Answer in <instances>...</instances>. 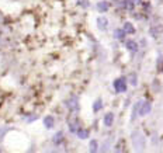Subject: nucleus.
<instances>
[{
	"mask_svg": "<svg viewBox=\"0 0 163 153\" xmlns=\"http://www.w3.org/2000/svg\"><path fill=\"white\" fill-rule=\"evenodd\" d=\"M131 141H132V145H134V149L135 150H143L145 149V136L142 135L141 132H132L131 135Z\"/></svg>",
	"mask_w": 163,
	"mask_h": 153,
	"instance_id": "f257e3e1",
	"label": "nucleus"
},
{
	"mask_svg": "<svg viewBox=\"0 0 163 153\" xmlns=\"http://www.w3.org/2000/svg\"><path fill=\"white\" fill-rule=\"evenodd\" d=\"M127 89H128V85H127L125 77H118L114 80V90L117 93H125Z\"/></svg>",
	"mask_w": 163,
	"mask_h": 153,
	"instance_id": "f03ea898",
	"label": "nucleus"
},
{
	"mask_svg": "<svg viewBox=\"0 0 163 153\" xmlns=\"http://www.w3.org/2000/svg\"><path fill=\"white\" fill-rule=\"evenodd\" d=\"M152 110V104L149 101H139V117L148 115Z\"/></svg>",
	"mask_w": 163,
	"mask_h": 153,
	"instance_id": "7ed1b4c3",
	"label": "nucleus"
},
{
	"mask_svg": "<svg viewBox=\"0 0 163 153\" xmlns=\"http://www.w3.org/2000/svg\"><path fill=\"white\" fill-rule=\"evenodd\" d=\"M97 27H98V30H101V31H104V30H107L108 28V18L107 17H97Z\"/></svg>",
	"mask_w": 163,
	"mask_h": 153,
	"instance_id": "20e7f679",
	"label": "nucleus"
},
{
	"mask_svg": "<svg viewBox=\"0 0 163 153\" xmlns=\"http://www.w3.org/2000/svg\"><path fill=\"white\" fill-rule=\"evenodd\" d=\"M66 106L71 111H77L79 110V100H77V97H72L69 100L66 101Z\"/></svg>",
	"mask_w": 163,
	"mask_h": 153,
	"instance_id": "39448f33",
	"label": "nucleus"
},
{
	"mask_svg": "<svg viewBox=\"0 0 163 153\" xmlns=\"http://www.w3.org/2000/svg\"><path fill=\"white\" fill-rule=\"evenodd\" d=\"M96 9L100 13H107L110 10V3L107 0H101V1H98L97 4H96Z\"/></svg>",
	"mask_w": 163,
	"mask_h": 153,
	"instance_id": "423d86ee",
	"label": "nucleus"
},
{
	"mask_svg": "<svg viewBox=\"0 0 163 153\" xmlns=\"http://www.w3.org/2000/svg\"><path fill=\"white\" fill-rule=\"evenodd\" d=\"M125 48H127L131 53H136V52H138V44H136L134 39L125 41Z\"/></svg>",
	"mask_w": 163,
	"mask_h": 153,
	"instance_id": "0eeeda50",
	"label": "nucleus"
},
{
	"mask_svg": "<svg viewBox=\"0 0 163 153\" xmlns=\"http://www.w3.org/2000/svg\"><path fill=\"white\" fill-rule=\"evenodd\" d=\"M103 122H104V125L107 128H110L113 124H114V114L110 111V112H107L106 115H104V119H103Z\"/></svg>",
	"mask_w": 163,
	"mask_h": 153,
	"instance_id": "6e6552de",
	"label": "nucleus"
},
{
	"mask_svg": "<svg viewBox=\"0 0 163 153\" xmlns=\"http://www.w3.org/2000/svg\"><path fill=\"white\" fill-rule=\"evenodd\" d=\"M125 35H127V32H125L124 28H117L114 31V38L115 39H118V41H124Z\"/></svg>",
	"mask_w": 163,
	"mask_h": 153,
	"instance_id": "1a4fd4ad",
	"label": "nucleus"
},
{
	"mask_svg": "<svg viewBox=\"0 0 163 153\" xmlns=\"http://www.w3.org/2000/svg\"><path fill=\"white\" fill-rule=\"evenodd\" d=\"M44 125H45V128H48V129H51V128H54L55 125V119L52 115H47L45 118H44Z\"/></svg>",
	"mask_w": 163,
	"mask_h": 153,
	"instance_id": "9d476101",
	"label": "nucleus"
},
{
	"mask_svg": "<svg viewBox=\"0 0 163 153\" xmlns=\"http://www.w3.org/2000/svg\"><path fill=\"white\" fill-rule=\"evenodd\" d=\"M76 135L79 136V139H87V138L90 136V131H87V129H82L79 128V131L76 132Z\"/></svg>",
	"mask_w": 163,
	"mask_h": 153,
	"instance_id": "9b49d317",
	"label": "nucleus"
},
{
	"mask_svg": "<svg viewBox=\"0 0 163 153\" xmlns=\"http://www.w3.org/2000/svg\"><path fill=\"white\" fill-rule=\"evenodd\" d=\"M122 28L125 30V32H127V34H134V32H135V27H134V24H132V23H130V21L125 23Z\"/></svg>",
	"mask_w": 163,
	"mask_h": 153,
	"instance_id": "f8f14e48",
	"label": "nucleus"
},
{
	"mask_svg": "<svg viewBox=\"0 0 163 153\" xmlns=\"http://www.w3.org/2000/svg\"><path fill=\"white\" fill-rule=\"evenodd\" d=\"M101 108H103V101H101V98H97V100L93 103V111H94V112H98Z\"/></svg>",
	"mask_w": 163,
	"mask_h": 153,
	"instance_id": "ddd939ff",
	"label": "nucleus"
},
{
	"mask_svg": "<svg viewBox=\"0 0 163 153\" xmlns=\"http://www.w3.org/2000/svg\"><path fill=\"white\" fill-rule=\"evenodd\" d=\"M62 141H63V132L62 131L56 132L55 136H54V143L55 145H59V143H62Z\"/></svg>",
	"mask_w": 163,
	"mask_h": 153,
	"instance_id": "4468645a",
	"label": "nucleus"
},
{
	"mask_svg": "<svg viewBox=\"0 0 163 153\" xmlns=\"http://www.w3.org/2000/svg\"><path fill=\"white\" fill-rule=\"evenodd\" d=\"M69 131H71L72 133H76V132L79 131V122L77 121L69 122Z\"/></svg>",
	"mask_w": 163,
	"mask_h": 153,
	"instance_id": "2eb2a0df",
	"label": "nucleus"
},
{
	"mask_svg": "<svg viewBox=\"0 0 163 153\" xmlns=\"http://www.w3.org/2000/svg\"><path fill=\"white\" fill-rule=\"evenodd\" d=\"M89 148H90V152H92V153H96V152L98 150V142L96 141V139L90 141V145H89Z\"/></svg>",
	"mask_w": 163,
	"mask_h": 153,
	"instance_id": "dca6fc26",
	"label": "nucleus"
},
{
	"mask_svg": "<svg viewBox=\"0 0 163 153\" xmlns=\"http://www.w3.org/2000/svg\"><path fill=\"white\" fill-rule=\"evenodd\" d=\"M128 80H130V85L134 86V87L138 85V76H136V73H131L128 76Z\"/></svg>",
	"mask_w": 163,
	"mask_h": 153,
	"instance_id": "f3484780",
	"label": "nucleus"
},
{
	"mask_svg": "<svg viewBox=\"0 0 163 153\" xmlns=\"http://www.w3.org/2000/svg\"><path fill=\"white\" fill-rule=\"evenodd\" d=\"M159 32H160V27H152V28H151V31H149V34H151L153 38H158Z\"/></svg>",
	"mask_w": 163,
	"mask_h": 153,
	"instance_id": "a211bd4d",
	"label": "nucleus"
},
{
	"mask_svg": "<svg viewBox=\"0 0 163 153\" xmlns=\"http://www.w3.org/2000/svg\"><path fill=\"white\" fill-rule=\"evenodd\" d=\"M134 6H135V3H134L132 0H127V1H125V9H127V10L132 11L134 10Z\"/></svg>",
	"mask_w": 163,
	"mask_h": 153,
	"instance_id": "6ab92c4d",
	"label": "nucleus"
},
{
	"mask_svg": "<svg viewBox=\"0 0 163 153\" xmlns=\"http://www.w3.org/2000/svg\"><path fill=\"white\" fill-rule=\"evenodd\" d=\"M77 4L80 6V7H83V9H87L90 6V1L89 0H77Z\"/></svg>",
	"mask_w": 163,
	"mask_h": 153,
	"instance_id": "aec40b11",
	"label": "nucleus"
},
{
	"mask_svg": "<svg viewBox=\"0 0 163 153\" xmlns=\"http://www.w3.org/2000/svg\"><path fill=\"white\" fill-rule=\"evenodd\" d=\"M158 70L159 72H163V59L162 58L158 59Z\"/></svg>",
	"mask_w": 163,
	"mask_h": 153,
	"instance_id": "412c9836",
	"label": "nucleus"
},
{
	"mask_svg": "<svg viewBox=\"0 0 163 153\" xmlns=\"http://www.w3.org/2000/svg\"><path fill=\"white\" fill-rule=\"evenodd\" d=\"M143 10H145V11H149V10H151V4H149L148 1H145V3H143Z\"/></svg>",
	"mask_w": 163,
	"mask_h": 153,
	"instance_id": "4be33fe9",
	"label": "nucleus"
},
{
	"mask_svg": "<svg viewBox=\"0 0 163 153\" xmlns=\"http://www.w3.org/2000/svg\"><path fill=\"white\" fill-rule=\"evenodd\" d=\"M37 118H38V115H31V117H28L27 122H33V121H35Z\"/></svg>",
	"mask_w": 163,
	"mask_h": 153,
	"instance_id": "5701e85b",
	"label": "nucleus"
},
{
	"mask_svg": "<svg viewBox=\"0 0 163 153\" xmlns=\"http://www.w3.org/2000/svg\"><path fill=\"white\" fill-rule=\"evenodd\" d=\"M132 1H134L135 4H141V1H142V0H132Z\"/></svg>",
	"mask_w": 163,
	"mask_h": 153,
	"instance_id": "b1692460",
	"label": "nucleus"
},
{
	"mask_svg": "<svg viewBox=\"0 0 163 153\" xmlns=\"http://www.w3.org/2000/svg\"><path fill=\"white\" fill-rule=\"evenodd\" d=\"M0 152H1V149H0Z\"/></svg>",
	"mask_w": 163,
	"mask_h": 153,
	"instance_id": "393cba45",
	"label": "nucleus"
}]
</instances>
